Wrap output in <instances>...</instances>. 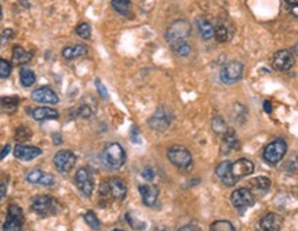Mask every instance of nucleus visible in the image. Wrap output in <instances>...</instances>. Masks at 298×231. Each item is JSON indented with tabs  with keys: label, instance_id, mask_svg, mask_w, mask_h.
<instances>
[{
	"label": "nucleus",
	"instance_id": "1",
	"mask_svg": "<svg viewBox=\"0 0 298 231\" xmlns=\"http://www.w3.org/2000/svg\"><path fill=\"white\" fill-rule=\"evenodd\" d=\"M100 195L103 199H113V201H123L127 195V186L126 183L119 177H112V179L104 181L100 187Z\"/></svg>",
	"mask_w": 298,
	"mask_h": 231
},
{
	"label": "nucleus",
	"instance_id": "2",
	"mask_svg": "<svg viewBox=\"0 0 298 231\" xmlns=\"http://www.w3.org/2000/svg\"><path fill=\"white\" fill-rule=\"evenodd\" d=\"M101 159H103L105 168H108L111 171H118L126 162V153L120 144L111 143L104 148Z\"/></svg>",
	"mask_w": 298,
	"mask_h": 231
},
{
	"label": "nucleus",
	"instance_id": "3",
	"mask_svg": "<svg viewBox=\"0 0 298 231\" xmlns=\"http://www.w3.org/2000/svg\"><path fill=\"white\" fill-rule=\"evenodd\" d=\"M191 35V25L188 21L178 19L174 21L166 31V40L170 44L171 47L178 44V43L187 42V39Z\"/></svg>",
	"mask_w": 298,
	"mask_h": 231
},
{
	"label": "nucleus",
	"instance_id": "4",
	"mask_svg": "<svg viewBox=\"0 0 298 231\" xmlns=\"http://www.w3.org/2000/svg\"><path fill=\"white\" fill-rule=\"evenodd\" d=\"M24 224V212L16 204H11L7 208V216L4 223L0 226V231H21Z\"/></svg>",
	"mask_w": 298,
	"mask_h": 231
},
{
	"label": "nucleus",
	"instance_id": "5",
	"mask_svg": "<svg viewBox=\"0 0 298 231\" xmlns=\"http://www.w3.org/2000/svg\"><path fill=\"white\" fill-rule=\"evenodd\" d=\"M167 158L178 169H188L192 165V155L188 148L182 146L170 147L167 150Z\"/></svg>",
	"mask_w": 298,
	"mask_h": 231
},
{
	"label": "nucleus",
	"instance_id": "6",
	"mask_svg": "<svg viewBox=\"0 0 298 231\" xmlns=\"http://www.w3.org/2000/svg\"><path fill=\"white\" fill-rule=\"evenodd\" d=\"M287 153V144L284 140L278 138L273 140L272 143H269L268 146L265 147L264 150V159L265 162L269 165H278L283 159V156Z\"/></svg>",
	"mask_w": 298,
	"mask_h": 231
},
{
	"label": "nucleus",
	"instance_id": "7",
	"mask_svg": "<svg viewBox=\"0 0 298 231\" xmlns=\"http://www.w3.org/2000/svg\"><path fill=\"white\" fill-rule=\"evenodd\" d=\"M31 209H32V212L39 214L40 217H47V216L57 213L55 201L49 195H37V197L32 198Z\"/></svg>",
	"mask_w": 298,
	"mask_h": 231
},
{
	"label": "nucleus",
	"instance_id": "8",
	"mask_svg": "<svg viewBox=\"0 0 298 231\" xmlns=\"http://www.w3.org/2000/svg\"><path fill=\"white\" fill-rule=\"evenodd\" d=\"M243 72H245V65L240 61H230L221 69L220 79L225 85H232L242 79Z\"/></svg>",
	"mask_w": 298,
	"mask_h": 231
},
{
	"label": "nucleus",
	"instance_id": "9",
	"mask_svg": "<svg viewBox=\"0 0 298 231\" xmlns=\"http://www.w3.org/2000/svg\"><path fill=\"white\" fill-rule=\"evenodd\" d=\"M53 162L60 173H69L76 163V155L70 150H61L54 155Z\"/></svg>",
	"mask_w": 298,
	"mask_h": 231
},
{
	"label": "nucleus",
	"instance_id": "10",
	"mask_svg": "<svg viewBox=\"0 0 298 231\" xmlns=\"http://www.w3.org/2000/svg\"><path fill=\"white\" fill-rule=\"evenodd\" d=\"M75 183L79 191L85 195V197L90 198L93 194L94 190V181L91 172L88 171L87 168H80L75 174Z\"/></svg>",
	"mask_w": 298,
	"mask_h": 231
},
{
	"label": "nucleus",
	"instance_id": "11",
	"mask_svg": "<svg viewBox=\"0 0 298 231\" xmlns=\"http://www.w3.org/2000/svg\"><path fill=\"white\" fill-rule=\"evenodd\" d=\"M171 120H173V114L169 110L160 107L158 111L155 112L154 116H151V119L148 120V123H149V126L154 130L164 132V130H167V129L170 128Z\"/></svg>",
	"mask_w": 298,
	"mask_h": 231
},
{
	"label": "nucleus",
	"instance_id": "12",
	"mask_svg": "<svg viewBox=\"0 0 298 231\" xmlns=\"http://www.w3.org/2000/svg\"><path fill=\"white\" fill-rule=\"evenodd\" d=\"M230 202L239 211H245L247 208L254 204V195L251 194V191L247 189H238L235 190L230 195Z\"/></svg>",
	"mask_w": 298,
	"mask_h": 231
},
{
	"label": "nucleus",
	"instance_id": "13",
	"mask_svg": "<svg viewBox=\"0 0 298 231\" xmlns=\"http://www.w3.org/2000/svg\"><path fill=\"white\" fill-rule=\"evenodd\" d=\"M294 54L290 50H279L272 58V67L276 71H289L294 65Z\"/></svg>",
	"mask_w": 298,
	"mask_h": 231
},
{
	"label": "nucleus",
	"instance_id": "14",
	"mask_svg": "<svg viewBox=\"0 0 298 231\" xmlns=\"http://www.w3.org/2000/svg\"><path fill=\"white\" fill-rule=\"evenodd\" d=\"M25 179L31 184H42V186H46V187H52V186H54V181H55L53 174L46 173V172L40 171V169L29 171L26 173Z\"/></svg>",
	"mask_w": 298,
	"mask_h": 231
},
{
	"label": "nucleus",
	"instance_id": "15",
	"mask_svg": "<svg viewBox=\"0 0 298 231\" xmlns=\"http://www.w3.org/2000/svg\"><path fill=\"white\" fill-rule=\"evenodd\" d=\"M230 172H232V176L236 180H239L251 174L254 172V165L246 158H240V159L235 161L230 165Z\"/></svg>",
	"mask_w": 298,
	"mask_h": 231
},
{
	"label": "nucleus",
	"instance_id": "16",
	"mask_svg": "<svg viewBox=\"0 0 298 231\" xmlns=\"http://www.w3.org/2000/svg\"><path fill=\"white\" fill-rule=\"evenodd\" d=\"M32 100L39 104H57L58 103V96L50 87H39L32 92Z\"/></svg>",
	"mask_w": 298,
	"mask_h": 231
},
{
	"label": "nucleus",
	"instance_id": "17",
	"mask_svg": "<svg viewBox=\"0 0 298 231\" xmlns=\"http://www.w3.org/2000/svg\"><path fill=\"white\" fill-rule=\"evenodd\" d=\"M39 155H42V150L34 146H24V144H18L14 148V156L19 161H32L35 158H37Z\"/></svg>",
	"mask_w": 298,
	"mask_h": 231
},
{
	"label": "nucleus",
	"instance_id": "18",
	"mask_svg": "<svg viewBox=\"0 0 298 231\" xmlns=\"http://www.w3.org/2000/svg\"><path fill=\"white\" fill-rule=\"evenodd\" d=\"M140 190V194H141V198H142V202L144 205L146 206H154L156 202H158V198H159V190L156 186H152V184H142L138 187Z\"/></svg>",
	"mask_w": 298,
	"mask_h": 231
},
{
	"label": "nucleus",
	"instance_id": "19",
	"mask_svg": "<svg viewBox=\"0 0 298 231\" xmlns=\"http://www.w3.org/2000/svg\"><path fill=\"white\" fill-rule=\"evenodd\" d=\"M230 165H232V162H229V161H224V162H221L217 168H215V174H217V177L221 180L225 186H233V184L238 183V180L232 176Z\"/></svg>",
	"mask_w": 298,
	"mask_h": 231
},
{
	"label": "nucleus",
	"instance_id": "20",
	"mask_svg": "<svg viewBox=\"0 0 298 231\" xmlns=\"http://www.w3.org/2000/svg\"><path fill=\"white\" fill-rule=\"evenodd\" d=\"M283 219L278 213H268L260 222V227L263 231H280Z\"/></svg>",
	"mask_w": 298,
	"mask_h": 231
},
{
	"label": "nucleus",
	"instance_id": "21",
	"mask_svg": "<svg viewBox=\"0 0 298 231\" xmlns=\"http://www.w3.org/2000/svg\"><path fill=\"white\" fill-rule=\"evenodd\" d=\"M32 116L35 120H52V119H58L60 114L58 111L53 110L50 107H37L32 111Z\"/></svg>",
	"mask_w": 298,
	"mask_h": 231
},
{
	"label": "nucleus",
	"instance_id": "22",
	"mask_svg": "<svg viewBox=\"0 0 298 231\" xmlns=\"http://www.w3.org/2000/svg\"><path fill=\"white\" fill-rule=\"evenodd\" d=\"M31 60H32V53L26 52L24 47L16 46L13 49V62L16 65H24V64H28Z\"/></svg>",
	"mask_w": 298,
	"mask_h": 231
},
{
	"label": "nucleus",
	"instance_id": "23",
	"mask_svg": "<svg viewBox=\"0 0 298 231\" xmlns=\"http://www.w3.org/2000/svg\"><path fill=\"white\" fill-rule=\"evenodd\" d=\"M87 54V47L85 44H76V46H68L62 50V57L67 60H73L77 57H82Z\"/></svg>",
	"mask_w": 298,
	"mask_h": 231
},
{
	"label": "nucleus",
	"instance_id": "24",
	"mask_svg": "<svg viewBox=\"0 0 298 231\" xmlns=\"http://www.w3.org/2000/svg\"><path fill=\"white\" fill-rule=\"evenodd\" d=\"M239 147L238 138H236V135L235 132L232 130H228L225 135H224V140H222V153L224 154H228L232 150H236Z\"/></svg>",
	"mask_w": 298,
	"mask_h": 231
},
{
	"label": "nucleus",
	"instance_id": "25",
	"mask_svg": "<svg viewBox=\"0 0 298 231\" xmlns=\"http://www.w3.org/2000/svg\"><path fill=\"white\" fill-rule=\"evenodd\" d=\"M197 26H199V32L202 35V38L206 39V40L211 39L214 36V26L205 18H199L197 19Z\"/></svg>",
	"mask_w": 298,
	"mask_h": 231
},
{
	"label": "nucleus",
	"instance_id": "26",
	"mask_svg": "<svg viewBox=\"0 0 298 231\" xmlns=\"http://www.w3.org/2000/svg\"><path fill=\"white\" fill-rule=\"evenodd\" d=\"M19 80L24 87H31L36 82V75L32 69L21 68L19 69Z\"/></svg>",
	"mask_w": 298,
	"mask_h": 231
},
{
	"label": "nucleus",
	"instance_id": "27",
	"mask_svg": "<svg viewBox=\"0 0 298 231\" xmlns=\"http://www.w3.org/2000/svg\"><path fill=\"white\" fill-rule=\"evenodd\" d=\"M112 7L120 16H128L131 11V1L130 0H112Z\"/></svg>",
	"mask_w": 298,
	"mask_h": 231
},
{
	"label": "nucleus",
	"instance_id": "28",
	"mask_svg": "<svg viewBox=\"0 0 298 231\" xmlns=\"http://www.w3.org/2000/svg\"><path fill=\"white\" fill-rule=\"evenodd\" d=\"M250 184H251V187H254L256 190L265 191V190H268L271 187V180L268 179V177H265V176H258L256 179L250 180Z\"/></svg>",
	"mask_w": 298,
	"mask_h": 231
},
{
	"label": "nucleus",
	"instance_id": "29",
	"mask_svg": "<svg viewBox=\"0 0 298 231\" xmlns=\"http://www.w3.org/2000/svg\"><path fill=\"white\" fill-rule=\"evenodd\" d=\"M210 231H236L233 224L228 220H217L210 226Z\"/></svg>",
	"mask_w": 298,
	"mask_h": 231
},
{
	"label": "nucleus",
	"instance_id": "30",
	"mask_svg": "<svg viewBox=\"0 0 298 231\" xmlns=\"http://www.w3.org/2000/svg\"><path fill=\"white\" fill-rule=\"evenodd\" d=\"M211 126H213L214 132L220 133V135H225L229 130L227 123H225V120L222 119L221 116H214L213 120H211Z\"/></svg>",
	"mask_w": 298,
	"mask_h": 231
},
{
	"label": "nucleus",
	"instance_id": "31",
	"mask_svg": "<svg viewBox=\"0 0 298 231\" xmlns=\"http://www.w3.org/2000/svg\"><path fill=\"white\" fill-rule=\"evenodd\" d=\"M85 220L86 223L91 227V229H94V230H100V227H101V223H100V220H98V217L95 216V213H94L93 211H88V212H86L85 214Z\"/></svg>",
	"mask_w": 298,
	"mask_h": 231
},
{
	"label": "nucleus",
	"instance_id": "32",
	"mask_svg": "<svg viewBox=\"0 0 298 231\" xmlns=\"http://www.w3.org/2000/svg\"><path fill=\"white\" fill-rule=\"evenodd\" d=\"M171 49L177 53L178 56H181V57H187V56H189V54H191V50H192V49H191V46H189L187 42L178 43V44L173 46Z\"/></svg>",
	"mask_w": 298,
	"mask_h": 231
},
{
	"label": "nucleus",
	"instance_id": "33",
	"mask_svg": "<svg viewBox=\"0 0 298 231\" xmlns=\"http://www.w3.org/2000/svg\"><path fill=\"white\" fill-rule=\"evenodd\" d=\"M214 36L220 43L228 40V29L224 25H218L214 28Z\"/></svg>",
	"mask_w": 298,
	"mask_h": 231
},
{
	"label": "nucleus",
	"instance_id": "34",
	"mask_svg": "<svg viewBox=\"0 0 298 231\" xmlns=\"http://www.w3.org/2000/svg\"><path fill=\"white\" fill-rule=\"evenodd\" d=\"M94 110L90 107V105H87V104H82L79 108H77L76 114L79 115V116H82V118H85V119H90L91 116L94 115Z\"/></svg>",
	"mask_w": 298,
	"mask_h": 231
},
{
	"label": "nucleus",
	"instance_id": "35",
	"mask_svg": "<svg viewBox=\"0 0 298 231\" xmlns=\"http://www.w3.org/2000/svg\"><path fill=\"white\" fill-rule=\"evenodd\" d=\"M76 34L79 35L80 38H83V39H88V38L91 36V28H90L88 24L82 22V24H79V25L76 26Z\"/></svg>",
	"mask_w": 298,
	"mask_h": 231
},
{
	"label": "nucleus",
	"instance_id": "36",
	"mask_svg": "<svg viewBox=\"0 0 298 231\" xmlns=\"http://www.w3.org/2000/svg\"><path fill=\"white\" fill-rule=\"evenodd\" d=\"M32 136V132L29 129L24 128V126H19L16 132V140L17 141H25V140H29Z\"/></svg>",
	"mask_w": 298,
	"mask_h": 231
},
{
	"label": "nucleus",
	"instance_id": "37",
	"mask_svg": "<svg viewBox=\"0 0 298 231\" xmlns=\"http://www.w3.org/2000/svg\"><path fill=\"white\" fill-rule=\"evenodd\" d=\"M11 74V64L4 58H0V77H9Z\"/></svg>",
	"mask_w": 298,
	"mask_h": 231
},
{
	"label": "nucleus",
	"instance_id": "38",
	"mask_svg": "<svg viewBox=\"0 0 298 231\" xmlns=\"http://www.w3.org/2000/svg\"><path fill=\"white\" fill-rule=\"evenodd\" d=\"M1 101V105L6 108V110H9V111H13V110H16V107L18 105V100L17 97H6V98H1L0 100Z\"/></svg>",
	"mask_w": 298,
	"mask_h": 231
},
{
	"label": "nucleus",
	"instance_id": "39",
	"mask_svg": "<svg viewBox=\"0 0 298 231\" xmlns=\"http://www.w3.org/2000/svg\"><path fill=\"white\" fill-rule=\"evenodd\" d=\"M126 219H127L128 224H130V226H131L133 229H136V230H142V229L145 227V223L137 222L136 219H134V217H133V216H131L130 213L126 214Z\"/></svg>",
	"mask_w": 298,
	"mask_h": 231
},
{
	"label": "nucleus",
	"instance_id": "40",
	"mask_svg": "<svg viewBox=\"0 0 298 231\" xmlns=\"http://www.w3.org/2000/svg\"><path fill=\"white\" fill-rule=\"evenodd\" d=\"M95 87H97V90H98V95L101 96V98H108V90L105 89V86H104V83L100 80V79H95Z\"/></svg>",
	"mask_w": 298,
	"mask_h": 231
},
{
	"label": "nucleus",
	"instance_id": "41",
	"mask_svg": "<svg viewBox=\"0 0 298 231\" xmlns=\"http://www.w3.org/2000/svg\"><path fill=\"white\" fill-rule=\"evenodd\" d=\"M286 169L289 171V173H298V156L291 158V161L286 165Z\"/></svg>",
	"mask_w": 298,
	"mask_h": 231
},
{
	"label": "nucleus",
	"instance_id": "42",
	"mask_svg": "<svg viewBox=\"0 0 298 231\" xmlns=\"http://www.w3.org/2000/svg\"><path fill=\"white\" fill-rule=\"evenodd\" d=\"M13 36H14V32H13L11 29H6V31L1 34V36H0V39H1V44H4V43H7L9 40H11V39H13Z\"/></svg>",
	"mask_w": 298,
	"mask_h": 231
},
{
	"label": "nucleus",
	"instance_id": "43",
	"mask_svg": "<svg viewBox=\"0 0 298 231\" xmlns=\"http://www.w3.org/2000/svg\"><path fill=\"white\" fill-rule=\"evenodd\" d=\"M141 174H142V177H144L145 180H148V181L154 180V177H155V172L152 168H145Z\"/></svg>",
	"mask_w": 298,
	"mask_h": 231
},
{
	"label": "nucleus",
	"instance_id": "44",
	"mask_svg": "<svg viewBox=\"0 0 298 231\" xmlns=\"http://www.w3.org/2000/svg\"><path fill=\"white\" fill-rule=\"evenodd\" d=\"M130 136H131V141H133V143H137V144H138V143H141V136H140L138 129H137L136 126H133Z\"/></svg>",
	"mask_w": 298,
	"mask_h": 231
},
{
	"label": "nucleus",
	"instance_id": "45",
	"mask_svg": "<svg viewBox=\"0 0 298 231\" xmlns=\"http://www.w3.org/2000/svg\"><path fill=\"white\" fill-rule=\"evenodd\" d=\"M6 194H7V184L3 180H0V202L6 198Z\"/></svg>",
	"mask_w": 298,
	"mask_h": 231
},
{
	"label": "nucleus",
	"instance_id": "46",
	"mask_svg": "<svg viewBox=\"0 0 298 231\" xmlns=\"http://www.w3.org/2000/svg\"><path fill=\"white\" fill-rule=\"evenodd\" d=\"M178 231H202V230H200V227H197L195 224H187V226L181 227Z\"/></svg>",
	"mask_w": 298,
	"mask_h": 231
},
{
	"label": "nucleus",
	"instance_id": "47",
	"mask_svg": "<svg viewBox=\"0 0 298 231\" xmlns=\"http://www.w3.org/2000/svg\"><path fill=\"white\" fill-rule=\"evenodd\" d=\"M10 150H11V147H10V144H7V146H4L3 148H1V151H0V161L6 156V155L9 154Z\"/></svg>",
	"mask_w": 298,
	"mask_h": 231
},
{
	"label": "nucleus",
	"instance_id": "48",
	"mask_svg": "<svg viewBox=\"0 0 298 231\" xmlns=\"http://www.w3.org/2000/svg\"><path fill=\"white\" fill-rule=\"evenodd\" d=\"M264 110H265V112H268V114H271V112H272V104H271V101H265Z\"/></svg>",
	"mask_w": 298,
	"mask_h": 231
},
{
	"label": "nucleus",
	"instance_id": "49",
	"mask_svg": "<svg viewBox=\"0 0 298 231\" xmlns=\"http://www.w3.org/2000/svg\"><path fill=\"white\" fill-rule=\"evenodd\" d=\"M290 11H291V14H293L294 17L298 18V4H296V6H291Z\"/></svg>",
	"mask_w": 298,
	"mask_h": 231
},
{
	"label": "nucleus",
	"instance_id": "50",
	"mask_svg": "<svg viewBox=\"0 0 298 231\" xmlns=\"http://www.w3.org/2000/svg\"><path fill=\"white\" fill-rule=\"evenodd\" d=\"M53 137H54V143H55V144H61V143H62L60 140V135H58V133L53 135Z\"/></svg>",
	"mask_w": 298,
	"mask_h": 231
},
{
	"label": "nucleus",
	"instance_id": "51",
	"mask_svg": "<svg viewBox=\"0 0 298 231\" xmlns=\"http://www.w3.org/2000/svg\"><path fill=\"white\" fill-rule=\"evenodd\" d=\"M287 4H290V6H296V4H298V0H284Z\"/></svg>",
	"mask_w": 298,
	"mask_h": 231
},
{
	"label": "nucleus",
	"instance_id": "52",
	"mask_svg": "<svg viewBox=\"0 0 298 231\" xmlns=\"http://www.w3.org/2000/svg\"><path fill=\"white\" fill-rule=\"evenodd\" d=\"M290 52L293 53V54H297V56H298V43H297V44H294V47H293V49H291Z\"/></svg>",
	"mask_w": 298,
	"mask_h": 231
},
{
	"label": "nucleus",
	"instance_id": "53",
	"mask_svg": "<svg viewBox=\"0 0 298 231\" xmlns=\"http://www.w3.org/2000/svg\"><path fill=\"white\" fill-rule=\"evenodd\" d=\"M3 17V11H1V6H0V19Z\"/></svg>",
	"mask_w": 298,
	"mask_h": 231
},
{
	"label": "nucleus",
	"instance_id": "54",
	"mask_svg": "<svg viewBox=\"0 0 298 231\" xmlns=\"http://www.w3.org/2000/svg\"><path fill=\"white\" fill-rule=\"evenodd\" d=\"M112 231H123V230H119V229H115V230H112Z\"/></svg>",
	"mask_w": 298,
	"mask_h": 231
}]
</instances>
